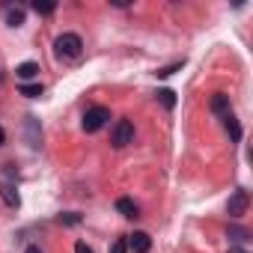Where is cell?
Returning <instances> with one entry per match:
<instances>
[{
  "mask_svg": "<svg viewBox=\"0 0 253 253\" xmlns=\"http://www.w3.org/2000/svg\"><path fill=\"white\" fill-rule=\"evenodd\" d=\"M54 54H57L60 60H78V57L84 54V39H81L78 33H63V36H57V42H54Z\"/></svg>",
  "mask_w": 253,
  "mask_h": 253,
  "instance_id": "6da1fadb",
  "label": "cell"
},
{
  "mask_svg": "<svg viewBox=\"0 0 253 253\" xmlns=\"http://www.w3.org/2000/svg\"><path fill=\"white\" fill-rule=\"evenodd\" d=\"M24 253H42V250H39V247H36V244H30V247H27V250H24Z\"/></svg>",
  "mask_w": 253,
  "mask_h": 253,
  "instance_id": "44dd1931",
  "label": "cell"
},
{
  "mask_svg": "<svg viewBox=\"0 0 253 253\" xmlns=\"http://www.w3.org/2000/svg\"><path fill=\"white\" fill-rule=\"evenodd\" d=\"M229 253H247V250H241V247H232V250H229Z\"/></svg>",
  "mask_w": 253,
  "mask_h": 253,
  "instance_id": "603a6c76",
  "label": "cell"
},
{
  "mask_svg": "<svg viewBox=\"0 0 253 253\" xmlns=\"http://www.w3.org/2000/svg\"><path fill=\"white\" fill-rule=\"evenodd\" d=\"M24 134H27V143L33 149H39V143H42V125H39L36 116H27L24 119Z\"/></svg>",
  "mask_w": 253,
  "mask_h": 253,
  "instance_id": "5b68a950",
  "label": "cell"
},
{
  "mask_svg": "<svg viewBox=\"0 0 253 253\" xmlns=\"http://www.w3.org/2000/svg\"><path fill=\"white\" fill-rule=\"evenodd\" d=\"M229 238H232V241H244V238H247V229H241V226H229Z\"/></svg>",
  "mask_w": 253,
  "mask_h": 253,
  "instance_id": "2e32d148",
  "label": "cell"
},
{
  "mask_svg": "<svg viewBox=\"0 0 253 253\" xmlns=\"http://www.w3.org/2000/svg\"><path fill=\"white\" fill-rule=\"evenodd\" d=\"M75 253H95V250L86 247V241H78V244H75Z\"/></svg>",
  "mask_w": 253,
  "mask_h": 253,
  "instance_id": "ffe728a7",
  "label": "cell"
},
{
  "mask_svg": "<svg viewBox=\"0 0 253 253\" xmlns=\"http://www.w3.org/2000/svg\"><path fill=\"white\" fill-rule=\"evenodd\" d=\"M54 9H57V3H39V0L33 3V12H39V15H51Z\"/></svg>",
  "mask_w": 253,
  "mask_h": 253,
  "instance_id": "9a60e30c",
  "label": "cell"
},
{
  "mask_svg": "<svg viewBox=\"0 0 253 253\" xmlns=\"http://www.w3.org/2000/svg\"><path fill=\"white\" fill-rule=\"evenodd\" d=\"M45 89H42V84H21V95H27V98H39Z\"/></svg>",
  "mask_w": 253,
  "mask_h": 253,
  "instance_id": "7c38bea8",
  "label": "cell"
},
{
  "mask_svg": "<svg viewBox=\"0 0 253 253\" xmlns=\"http://www.w3.org/2000/svg\"><path fill=\"white\" fill-rule=\"evenodd\" d=\"M223 122H226V131L232 134V140H241V125L235 122V116H232V113H226V116H223Z\"/></svg>",
  "mask_w": 253,
  "mask_h": 253,
  "instance_id": "8fae6325",
  "label": "cell"
},
{
  "mask_svg": "<svg viewBox=\"0 0 253 253\" xmlns=\"http://www.w3.org/2000/svg\"><path fill=\"white\" fill-rule=\"evenodd\" d=\"M3 143H6V131H3V128H0V146H3Z\"/></svg>",
  "mask_w": 253,
  "mask_h": 253,
  "instance_id": "7402d4cb",
  "label": "cell"
},
{
  "mask_svg": "<svg viewBox=\"0 0 253 253\" xmlns=\"http://www.w3.org/2000/svg\"><path fill=\"white\" fill-rule=\"evenodd\" d=\"M60 220H63V223H69V226H75V223H78V220H81V217H78V214H72V211H69V214H60Z\"/></svg>",
  "mask_w": 253,
  "mask_h": 253,
  "instance_id": "d6986e66",
  "label": "cell"
},
{
  "mask_svg": "<svg viewBox=\"0 0 253 253\" xmlns=\"http://www.w3.org/2000/svg\"><path fill=\"white\" fill-rule=\"evenodd\" d=\"M158 98L164 101V107H176V92H173V89H161Z\"/></svg>",
  "mask_w": 253,
  "mask_h": 253,
  "instance_id": "5bb4252c",
  "label": "cell"
},
{
  "mask_svg": "<svg viewBox=\"0 0 253 253\" xmlns=\"http://www.w3.org/2000/svg\"><path fill=\"white\" fill-rule=\"evenodd\" d=\"M179 66H182V63H173V66H167V69H158L155 75H158V78H167V75H173V72H176Z\"/></svg>",
  "mask_w": 253,
  "mask_h": 253,
  "instance_id": "ac0fdd59",
  "label": "cell"
},
{
  "mask_svg": "<svg viewBox=\"0 0 253 253\" xmlns=\"http://www.w3.org/2000/svg\"><path fill=\"white\" fill-rule=\"evenodd\" d=\"M110 143H113L116 149L134 143V122H131V119H119V122L113 125V131H110Z\"/></svg>",
  "mask_w": 253,
  "mask_h": 253,
  "instance_id": "3957f363",
  "label": "cell"
},
{
  "mask_svg": "<svg viewBox=\"0 0 253 253\" xmlns=\"http://www.w3.org/2000/svg\"><path fill=\"white\" fill-rule=\"evenodd\" d=\"M0 197H3V203H6V206H18V203H21V197H18V191H15L12 185H6V182H3V185H0Z\"/></svg>",
  "mask_w": 253,
  "mask_h": 253,
  "instance_id": "30bf717a",
  "label": "cell"
},
{
  "mask_svg": "<svg viewBox=\"0 0 253 253\" xmlns=\"http://www.w3.org/2000/svg\"><path fill=\"white\" fill-rule=\"evenodd\" d=\"M247 203H250L247 191H244V188H238V191L229 197V203H226V211H229V217H241V214L247 211Z\"/></svg>",
  "mask_w": 253,
  "mask_h": 253,
  "instance_id": "277c9868",
  "label": "cell"
},
{
  "mask_svg": "<svg viewBox=\"0 0 253 253\" xmlns=\"http://www.w3.org/2000/svg\"><path fill=\"white\" fill-rule=\"evenodd\" d=\"M125 250H128V241H125V238H116L113 247H110V253H125Z\"/></svg>",
  "mask_w": 253,
  "mask_h": 253,
  "instance_id": "e0dca14e",
  "label": "cell"
},
{
  "mask_svg": "<svg viewBox=\"0 0 253 253\" xmlns=\"http://www.w3.org/2000/svg\"><path fill=\"white\" fill-rule=\"evenodd\" d=\"M209 107L214 110V113H232V104H229V95H223V92H214L211 95V101H209Z\"/></svg>",
  "mask_w": 253,
  "mask_h": 253,
  "instance_id": "52a82bcc",
  "label": "cell"
},
{
  "mask_svg": "<svg viewBox=\"0 0 253 253\" xmlns=\"http://www.w3.org/2000/svg\"><path fill=\"white\" fill-rule=\"evenodd\" d=\"M116 211H119L122 217H137V203L128 200V197H119V200H116Z\"/></svg>",
  "mask_w": 253,
  "mask_h": 253,
  "instance_id": "ba28073f",
  "label": "cell"
},
{
  "mask_svg": "<svg viewBox=\"0 0 253 253\" xmlns=\"http://www.w3.org/2000/svg\"><path fill=\"white\" fill-rule=\"evenodd\" d=\"M15 75H18L21 81H30V78H36V75H39V63L27 60V63H21V66L15 69Z\"/></svg>",
  "mask_w": 253,
  "mask_h": 253,
  "instance_id": "9c48e42d",
  "label": "cell"
},
{
  "mask_svg": "<svg viewBox=\"0 0 253 253\" xmlns=\"http://www.w3.org/2000/svg\"><path fill=\"white\" fill-rule=\"evenodd\" d=\"M128 241V247L134 250V253H149V247H152V238H149V232H134V235H128L125 238Z\"/></svg>",
  "mask_w": 253,
  "mask_h": 253,
  "instance_id": "8992f818",
  "label": "cell"
},
{
  "mask_svg": "<svg viewBox=\"0 0 253 253\" xmlns=\"http://www.w3.org/2000/svg\"><path fill=\"white\" fill-rule=\"evenodd\" d=\"M107 119H110V110L107 107H101V104H95V107H89L86 113H84V131L86 134H95V131H101L104 125H107Z\"/></svg>",
  "mask_w": 253,
  "mask_h": 253,
  "instance_id": "7a4b0ae2",
  "label": "cell"
},
{
  "mask_svg": "<svg viewBox=\"0 0 253 253\" xmlns=\"http://www.w3.org/2000/svg\"><path fill=\"white\" fill-rule=\"evenodd\" d=\"M6 21H9V27H21L24 24V9H9Z\"/></svg>",
  "mask_w": 253,
  "mask_h": 253,
  "instance_id": "4fadbf2b",
  "label": "cell"
}]
</instances>
